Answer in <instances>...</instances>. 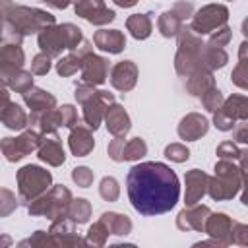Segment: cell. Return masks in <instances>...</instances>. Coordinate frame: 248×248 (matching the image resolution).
<instances>
[{
	"label": "cell",
	"instance_id": "obj_15",
	"mask_svg": "<svg viewBox=\"0 0 248 248\" xmlns=\"http://www.w3.org/2000/svg\"><path fill=\"white\" fill-rule=\"evenodd\" d=\"M21 95H23V103L31 108V114L27 116L29 118V124H33L43 112H46V110H50V108L56 107V97L52 93L41 89V87H35L33 85L31 89H27Z\"/></svg>",
	"mask_w": 248,
	"mask_h": 248
},
{
	"label": "cell",
	"instance_id": "obj_4",
	"mask_svg": "<svg viewBox=\"0 0 248 248\" xmlns=\"http://www.w3.org/2000/svg\"><path fill=\"white\" fill-rule=\"evenodd\" d=\"M178 39V48L174 54V70L178 76L188 78L192 72L202 70V48H203V41L202 35L194 33L190 25H182L180 31L176 33Z\"/></svg>",
	"mask_w": 248,
	"mask_h": 248
},
{
	"label": "cell",
	"instance_id": "obj_53",
	"mask_svg": "<svg viewBox=\"0 0 248 248\" xmlns=\"http://www.w3.org/2000/svg\"><path fill=\"white\" fill-rule=\"evenodd\" d=\"M46 6L54 8V10H66L70 4H74L76 0H43Z\"/></svg>",
	"mask_w": 248,
	"mask_h": 248
},
{
	"label": "cell",
	"instance_id": "obj_55",
	"mask_svg": "<svg viewBox=\"0 0 248 248\" xmlns=\"http://www.w3.org/2000/svg\"><path fill=\"white\" fill-rule=\"evenodd\" d=\"M12 6H14V0H0V21H2L4 16L10 12Z\"/></svg>",
	"mask_w": 248,
	"mask_h": 248
},
{
	"label": "cell",
	"instance_id": "obj_11",
	"mask_svg": "<svg viewBox=\"0 0 248 248\" xmlns=\"http://www.w3.org/2000/svg\"><path fill=\"white\" fill-rule=\"evenodd\" d=\"M114 103V95L103 89H95L85 101H81V108H83V122L89 130H97L103 122L105 110L108 108V105Z\"/></svg>",
	"mask_w": 248,
	"mask_h": 248
},
{
	"label": "cell",
	"instance_id": "obj_51",
	"mask_svg": "<svg viewBox=\"0 0 248 248\" xmlns=\"http://www.w3.org/2000/svg\"><path fill=\"white\" fill-rule=\"evenodd\" d=\"M172 10L180 16V19H182L184 23H186V19L192 17V14H194V8H192L190 2H176V4L172 6Z\"/></svg>",
	"mask_w": 248,
	"mask_h": 248
},
{
	"label": "cell",
	"instance_id": "obj_46",
	"mask_svg": "<svg viewBox=\"0 0 248 248\" xmlns=\"http://www.w3.org/2000/svg\"><path fill=\"white\" fill-rule=\"evenodd\" d=\"M93 178H95V174H93V170L89 169V167H76V169H72V180L79 186V188H89L91 184H93Z\"/></svg>",
	"mask_w": 248,
	"mask_h": 248
},
{
	"label": "cell",
	"instance_id": "obj_38",
	"mask_svg": "<svg viewBox=\"0 0 248 248\" xmlns=\"http://www.w3.org/2000/svg\"><path fill=\"white\" fill-rule=\"evenodd\" d=\"M33 87V74L31 72H27V70H23V68H19L17 70V74L10 79V83H8V89H12V91H16V93H25L27 89H31Z\"/></svg>",
	"mask_w": 248,
	"mask_h": 248
},
{
	"label": "cell",
	"instance_id": "obj_20",
	"mask_svg": "<svg viewBox=\"0 0 248 248\" xmlns=\"http://www.w3.org/2000/svg\"><path fill=\"white\" fill-rule=\"evenodd\" d=\"M207 174L200 169H192L184 174V186H186V192H184V203L186 205H194L198 203L205 192H207Z\"/></svg>",
	"mask_w": 248,
	"mask_h": 248
},
{
	"label": "cell",
	"instance_id": "obj_48",
	"mask_svg": "<svg viewBox=\"0 0 248 248\" xmlns=\"http://www.w3.org/2000/svg\"><path fill=\"white\" fill-rule=\"evenodd\" d=\"M231 244L248 246V227L244 223H234L231 227Z\"/></svg>",
	"mask_w": 248,
	"mask_h": 248
},
{
	"label": "cell",
	"instance_id": "obj_16",
	"mask_svg": "<svg viewBox=\"0 0 248 248\" xmlns=\"http://www.w3.org/2000/svg\"><path fill=\"white\" fill-rule=\"evenodd\" d=\"M138 66L132 62V60H122V62H116L110 70V85L116 89V91H132L138 83Z\"/></svg>",
	"mask_w": 248,
	"mask_h": 248
},
{
	"label": "cell",
	"instance_id": "obj_5",
	"mask_svg": "<svg viewBox=\"0 0 248 248\" xmlns=\"http://www.w3.org/2000/svg\"><path fill=\"white\" fill-rule=\"evenodd\" d=\"M2 23L8 25L10 29H14L16 33H19L21 37H25V35H31V33H39L46 25H52L54 16L46 10H41V8L14 4L10 8V12L4 16Z\"/></svg>",
	"mask_w": 248,
	"mask_h": 248
},
{
	"label": "cell",
	"instance_id": "obj_13",
	"mask_svg": "<svg viewBox=\"0 0 248 248\" xmlns=\"http://www.w3.org/2000/svg\"><path fill=\"white\" fill-rule=\"evenodd\" d=\"M108 78V60L95 52L83 56L81 62V83L87 85H101Z\"/></svg>",
	"mask_w": 248,
	"mask_h": 248
},
{
	"label": "cell",
	"instance_id": "obj_7",
	"mask_svg": "<svg viewBox=\"0 0 248 248\" xmlns=\"http://www.w3.org/2000/svg\"><path fill=\"white\" fill-rule=\"evenodd\" d=\"M17 180V192L21 202H31L37 196L45 194L52 186V174L50 170L39 167V165H25L16 174Z\"/></svg>",
	"mask_w": 248,
	"mask_h": 248
},
{
	"label": "cell",
	"instance_id": "obj_35",
	"mask_svg": "<svg viewBox=\"0 0 248 248\" xmlns=\"http://www.w3.org/2000/svg\"><path fill=\"white\" fill-rule=\"evenodd\" d=\"M68 219H72L76 225H83L91 217V203L85 198H72V203L68 207Z\"/></svg>",
	"mask_w": 248,
	"mask_h": 248
},
{
	"label": "cell",
	"instance_id": "obj_49",
	"mask_svg": "<svg viewBox=\"0 0 248 248\" xmlns=\"http://www.w3.org/2000/svg\"><path fill=\"white\" fill-rule=\"evenodd\" d=\"M60 118H62V126L64 128H74L78 124V110L72 105H62L60 108Z\"/></svg>",
	"mask_w": 248,
	"mask_h": 248
},
{
	"label": "cell",
	"instance_id": "obj_23",
	"mask_svg": "<svg viewBox=\"0 0 248 248\" xmlns=\"http://www.w3.org/2000/svg\"><path fill=\"white\" fill-rule=\"evenodd\" d=\"M70 136H68V147L72 151V155L76 157H87L93 147H95V140H93V134L87 126L83 124H76L74 128H70Z\"/></svg>",
	"mask_w": 248,
	"mask_h": 248
},
{
	"label": "cell",
	"instance_id": "obj_28",
	"mask_svg": "<svg viewBox=\"0 0 248 248\" xmlns=\"http://www.w3.org/2000/svg\"><path fill=\"white\" fill-rule=\"evenodd\" d=\"M101 221L105 223V227L108 229V234H116V236H126L132 232V219L124 213H116V211H105L101 215Z\"/></svg>",
	"mask_w": 248,
	"mask_h": 248
},
{
	"label": "cell",
	"instance_id": "obj_24",
	"mask_svg": "<svg viewBox=\"0 0 248 248\" xmlns=\"http://www.w3.org/2000/svg\"><path fill=\"white\" fill-rule=\"evenodd\" d=\"M93 52V46L89 41H81L79 46L76 50H72L70 54L62 56L58 62H56V74L62 76V78H68V76H74L78 70H81V62H83V56Z\"/></svg>",
	"mask_w": 248,
	"mask_h": 248
},
{
	"label": "cell",
	"instance_id": "obj_8",
	"mask_svg": "<svg viewBox=\"0 0 248 248\" xmlns=\"http://www.w3.org/2000/svg\"><path fill=\"white\" fill-rule=\"evenodd\" d=\"M248 118V99L244 95H231L223 99V105L213 112V126L221 132H231L236 122Z\"/></svg>",
	"mask_w": 248,
	"mask_h": 248
},
{
	"label": "cell",
	"instance_id": "obj_50",
	"mask_svg": "<svg viewBox=\"0 0 248 248\" xmlns=\"http://www.w3.org/2000/svg\"><path fill=\"white\" fill-rule=\"evenodd\" d=\"M124 136H114V140H110L107 151H108V157L114 161V163H122V149H124Z\"/></svg>",
	"mask_w": 248,
	"mask_h": 248
},
{
	"label": "cell",
	"instance_id": "obj_26",
	"mask_svg": "<svg viewBox=\"0 0 248 248\" xmlns=\"http://www.w3.org/2000/svg\"><path fill=\"white\" fill-rule=\"evenodd\" d=\"M0 122L8 128V130H23L29 126V118H27V112L14 101L6 103L2 108H0Z\"/></svg>",
	"mask_w": 248,
	"mask_h": 248
},
{
	"label": "cell",
	"instance_id": "obj_52",
	"mask_svg": "<svg viewBox=\"0 0 248 248\" xmlns=\"http://www.w3.org/2000/svg\"><path fill=\"white\" fill-rule=\"evenodd\" d=\"M232 132H234V140H236L238 143H248V126H246V124L234 126Z\"/></svg>",
	"mask_w": 248,
	"mask_h": 248
},
{
	"label": "cell",
	"instance_id": "obj_31",
	"mask_svg": "<svg viewBox=\"0 0 248 248\" xmlns=\"http://www.w3.org/2000/svg\"><path fill=\"white\" fill-rule=\"evenodd\" d=\"M182 25H184V21L180 19V16H178L172 8L167 10V12H163V14L159 16V19H157V29H159V33H161L163 37H167V39L176 37V33L180 31Z\"/></svg>",
	"mask_w": 248,
	"mask_h": 248
},
{
	"label": "cell",
	"instance_id": "obj_43",
	"mask_svg": "<svg viewBox=\"0 0 248 248\" xmlns=\"http://www.w3.org/2000/svg\"><path fill=\"white\" fill-rule=\"evenodd\" d=\"M19 246H56V240L48 231H35L29 238L21 240Z\"/></svg>",
	"mask_w": 248,
	"mask_h": 248
},
{
	"label": "cell",
	"instance_id": "obj_45",
	"mask_svg": "<svg viewBox=\"0 0 248 248\" xmlns=\"http://www.w3.org/2000/svg\"><path fill=\"white\" fill-rule=\"evenodd\" d=\"M165 157L172 163H184L190 159V149L184 143H169L165 147Z\"/></svg>",
	"mask_w": 248,
	"mask_h": 248
},
{
	"label": "cell",
	"instance_id": "obj_37",
	"mask_svg": "<svg viewBox=\"0 0 248 248\" xmlns=\"http://www.w3.org/2000/svg\"><path fill=\"white\" fill-rule=\"evenodd\" d=\"M107 238H108V229L105 227V223H103L101 219L95 221V223L87 229V234H85L87 246H105V244H107Z\"/></svg>",
	"mask_w": 248,
	"mask_h": 248
},
{
	"label": "cell",
	"instance_id": "obj_25",
	"mask_svg": "<svg viewBox=\"0 0 248 248\" xmlns=\"http://www.w3.org/2000/svg\"><path fill=\"white\" fill-rule=\"evenodd\" d=\"M93 45L108 54H118L126 48V37L120 29H99L93 35Z\"/></svg>",
	"mask_w": 248,
	"mask_h": 248
},
{
	"label": "cell",
	"instance_id": "obj_42",
	"mask_svg": "<svg viewBox=\"0 0 248 248\" xmlns=\"http://www.w3.org/2000/svg\"><path fill=\"white\" fill-rule=\"evenodd\" d=\"M246 149H240L234 141H221L219 145H217V157L219 159H227V161H238L240 157H242V153H244Z\"/></svg>",
	"mask_w": 248,
	"mask_h": 248
},
{
	"label": "cell",
	"instance_id": "obj_21",
	"mask_svg": "<svg viewBox=\"0 0 248 248\" xmlns=\"http://www.w3.org/2000/svg\"><path fill=\"white\" fill-rule=\"evenodd\" d=\"M105 126L112 136H126L132 128V120L130 114L126 112V108L118 103H110L108 108L105 110Z\"/></svg>",
	"mask_w": 248,
	"mask_h": 248
},
{
	"label": "cell",
	"instance_id": "obj_47",
	"mask_svg": "<svg viewBox=\"0 0 248 248\" xmlns=\"http://www.w3.org/2000/svg\"><path fill=\"white\" fill-rule=\"evenodd\" d=\"M48 70H50V56L45 54V52L35 54L33 60H31V74L45 76V74H48Z\"/></svg>",
	"mask_w": 248,
	"mask_h": 248
},
{
	"label": "cell",
	"instance_id": "obj_32",
	"mask_svg": "<svg viewBox=\"0 0 248 248\" xmlns=\"http://www.w3.org/2000/svg\"><path fill=\"white\" fill-rule=\"evenodd\" d=\"M0 64L23 68V64H25V52H23L21 45L2 41L0 43Z\"/></svg>",
	"mask_w": 248,
	"mask_h": 248
},
{
	"label": "cell",
	"instance_id": "obj_54",
	"mask_svg": "<svg viewBox=\"0 0 248 248\" xmlns=\"http://www.w3.org/2000/svg\"><path fill=\"white\" fill-rule=\"evenodd\" d=\"M12 99H10V89H8V85H4L2 81H0V108L6 105V103H10Z\"/></svg>",
	"mask_w": 248,
	"mask_h": 248
},
{
	"label": "cell",
	"instance_id": "obj_17",
	"mask_svg": "<svg viewBox=\"0 0 248 248\" xmlns=\"http://www.w3.org/2000/svg\"><path fill=\"white\" fill-rule=\"evenodd\" d=\"M211 209L207 205H186L178 215H176V227L180 231H198L203 232V225Z\"/></svg>",
	"mask_w": 248,
	"mask_h": 248
},
{
	"label": "cell",
	"instance_id": "obj_10",
	"mask_svg": "<svg viewBox=\"0 0 248 248\" xmlns=\"http://www.w3.org/2000/svg\"><path fill=\"white\" fill-rule=\"evenodd\" d=\"M229 21V8L223 4H207L200 8L196 14H192V31L198 35H209L221 25H227Z\"/></svg>",
	"mask_w": 248,
	"mask_h": 248
},
{
	"label": "cell",
	"instance_id": "obj_9",
	"mask_svg": "<svg viewBox=\"0 0 248 248\" xmlns=\"http://www.w3.org/2000/svg\"><path fill=\"white\" fill-rule=\"evenodd\" d=\"M41 132L33 128H23V132L17 138H2L0 140V151L6 157V161L16 163L27 157L31 151H35L41 143Z\"/></svg>",
	"mask_w": 248,
	"mask_h": 248
},
{
	"label": "cell",
	"instance_id": "obj_27",
	"mask_svg": "<svg viewBox=\"0 0 248 248\" xmlns=\"http://www.w3.org/2000/svg\"><path fill=\"white\" fill-rule=\"evenodd\" d=\"M211 87H215V78H213V72L205 70V68L192 72L188 76V79H186V89L194 97H200L202 93H205Z\"/></svg>",
	"mask_w": 248,
	"mask_h": 248
},
{
	"label": "cell",
	"instance_id": "obj_44",
	"mask_svg": "<svg viewBox=\"0 0 248 248\" xmlns=\"http://www.w3.org/2000/svg\"><path fill=\"white\" fill-rule=\"evenodd\" d=\"M17 207V198L12 190L0 188V217H8L16 211Z\"/></svg>",
	"mask_w": 248,
	"mask_h": 248
},
{
	"label": "cell",
	"instance_id": "obj_41",
	"mask_svg": "<svg viewBox=\"0 0 248 248\" xmlns=\"http://www.w3.org/2000/svg\"><path fill=\"white\" fill-rule=\"evenodd\" d=\"M200 99H202V105H203V108L207 110V112H215L221 105H223V93L217 89V87H211V89H207L205 93H202L200 95Z\"/></svg>",
	"mask_w": 248,
	"mask_h": 248
},
{
	"label": "cell",
	"instance_id": "obj_18",
	"mask_svg": "<svg viewBox=\"0 0 248 248\" xmlns=\"http://www.w3.org/2000/svg\"><path fill=\"white\" fill-rule=\"evenodd\" d=\"M231 227H232V219L227 213H209L203 225V232L209 238H215L221 246H229L231 244Z\"/></svg>",
	"mask_w": 248,
	"mask_h": 248
},
{
	"label": "cell",
	"instance_id": "obj_39",
	"mask_svg": "<svg viewBox=\"0 0 248 248\" xmlns=\"http://www.w3.org/2000/svg\"><path fill=\"white\" fill-rule=\"evenodd\" d=\"M99 194L105 202H116L120 196V186L118 180L114 176H103L101 184H99Z\"/></svg>",
	"mask_w": 248,
	"mask_h": 248
},
{
	"label": "cell",
	"instance_id": "obj_1",
	"mask_svg": "<svg viewBox=\"0 0 248 248\" xmlns=\"http://www.w3.org/2000/svg\"><path fill=\"white\" fill-rule=\"evenodd\" d=\"M126 190L132 207L145 217L170 211L180 198V182L176 172L157 161L138 163L128 170Z\"/></svg>",
	"mask_w": 248,
	"mask_h": 248
},
{
	"label": "cell",
	"instance_id": "obj_57",
	"mask_svg": "<svg viewBox=\"0 0 248 248\" xmlns=\"http://www.w3.org/2000/svg\"><path fill=\"white\" fill-rule=\"evenodd\" d=\"M12 244V238L10 236H0V248L2 246H10Z\"/></svg>",
	"mask_w": 248,
	"mask_h": 248
},
{
	"label": "cell",
	"instance_id": "obj_30",
	"mask_svg": "<svg viewBox=\"0 0 248 248\" xmlns=\"http://www.w3.org/2000/svg\"><path fill=\"white\" fill-rule=\"evenodd\" d=\"M229 62V54L225 48H215V46H209L207 43H203V48H202V64L205 70H219V68H225Z\"/></svg>",
	"mask_w": 248,
	"mask_h": 248
},
{
	"label": "cell",
	"instance_id": "obj_14",
	"mask_svg": "<svg viewBox=\"0 0 248 248\" xmlns=\"http://www.w3.org/2000/svg\"><path fill=\"white\" fill-rule=\"evenodd\" d=\"M48 232L54 236L56 240V246H62V248H76V246H87L85 238H81L78 232H76V223L68 217H60V219H54L50 223V229Z\"/></svg>",
	"mask_w": 248,
	"mask_h": 248
},
{
	"label": "cell",
	"instance_id": "obj_2",
	"mask_svg": "<svg viewBox=\"0 0 248 248\" xmlns=\"http://www.w3.org/2000/svg\"><path fill=\"white\" fill-rule=\"evenodd\" d=\"M213 170L215 174L207 178L205 194H209V198L215 202H225L238 196V192L244 188L246 170L234 165V161H227V159H219Z\"/></svg>",
	"mask_w": 248,
	"mask_h": 248
},
{
	"label": "cell",
	"instance_id": "obj_6",
	"mask_svg": "<svg viewBox=\"0 0 248 248\" xmlns=\"http://www.w3.org/2000/svg\"><path fill=\"white\" fill-rule=\"evenodd\" d=\"M72 203V192L64 184H54L50 186L45 194L37 196L35 200L27 202V213L29 215H43L50 221L66 217L68 207Z\"/></svg>",
	"mask_w": 248,
	"mask_h": 248
},
{
	"label": "cell",
	"instance_id": "obj_12",
	"mask_svg": "<svg viewBox=\"0 0 248 248\" xmlns=\"http://www.w3.org/2000/svg\"><path fill=\"white\" fill-rule=\"evenodd\" d=\"M74 12L93 25H107L116 17V14L105 6V0H76Z\"/></svg>",
	"mask_w": 248,
	"mask_h": 248
},
{
	"label": "cell",
	"instance_id": "obj_40",
	"mask_svg": "<svg viewBox=\"0 0 248 248\" xmlns=\"http://www.w3.org/2000/svg\"><path fill=\"white\" fill-rule=\"evenodd\" d=\"M232 39V29L229 25H221L217 27L215 31L209 33V39H207V45L209 46H215V48H225Z\"/></svg>",
	"mask_w": 248,
	"mask_h": 248
},
{
	"label": "cell",
	"instance_id": "obj_33",
	"mask_svg": "<svg viewBox=\"0 0 248 248\" xmlns=\"http://www.w3.org/2000/svg\"><path fill=\"white\" fill-rule=\"evenodd\" d=\"M246 50H248V43L244 41L240 45V52H238V64L234 66L231 79L236 87L240 89H248V60H246Z\"/></svg>",
	"mask_w": 248,
	"mask_h": 248
},
{
	"label": "cell",
	"instance_id": "obj_29",
	"mask_svg": "<svg viewBox=\"0 0 248 248\" xmlns=\"http://www.w3.org/2000/svg\"><path fill=\"white\" fill-rule=\"evenodd\" d=\"M126 29L130 31V35L138 41H143L151 35L153 31V23H151V17L149 14H132L128 19H126Z\"/></svg>",
	"mask_w": 248,
	"mask_h": 248
},
{
	"label": "cell",
	"instance_id": "obj_36",
	"mask_svg": "<svg viewBox=\"0 0 248 248\" xmlns=\"http://www.w3.org/2000/svg\"><path fill=\"white\" fill-rule=\"evenodd\" d=\"M145 155H147V143L141 138H132L124 143L122 161H140Z\"/></svg>",
	"mask_w": 248,
	"mask_h": 248
},
{
	"label": "cell",
	"instance_id": "obj_56",
	"mask_svg": "<svg viewBox=\"0 0 248 248\" xmlns=\"http://www.w3.org/2000/svg\"><path fill=\"white\" fill-rule=\"evenodd\" d=\"M116 6H120V8H132V6H136L138 4V0H112Z\"/></svg>",
	"mask_w": 248,
	"mask_h": 248
},
{
	"label": "cell",
	"instance_id": "obj_3",
	"mask_svg": "<svg viewBox=\"0 0 248 248\" xmlns=\"http://www.w3.org/2000/svg\"><path fill=\"white\" fill-rule=\"evenodd\" d=\"M83 41L81 29L74 23H62V25H46L39 31L37 43L41 52L48 54L50 58L60 56L62 50H76L79 43Z\"/></svg>",
	"mask_w": 248,
	"mask_h": 248
},
{
	"label": "cell",
	"instance_id": "obj_19",
	"mask_svg": "<svg viewBox=\"0 0 248 248\" xmlns=\"http://www.w3.org/2000/svg\"><path fill=\"white\" fill-rule=\"evenodd\" d=\"M207 130H209V122L200 112H188L186 116H182L176 128L180 140H186V141H198L202 136L207 134Z\"/></svg>",
	"mask_w": 248,
	"mask_h": 248
},
{
	"label": "cell",
	"instance_id": "obj_34",
	"mask_svg": "<svg viewBox=\"0 0 248 248\" xmlns=\"http://www.w3.org/2000/svg\"><path fill=\"white\" fill-rule=\"evenodd\" d=\"M33 124H37L41 136H48V134H56V130L62 126V118H60V110L54 107L46 112H43Z\"/></svg>",
	"mask_w": 248,
	"mask_h": 248
},
{
	"label": "cell",
	"instance_id": "obj_58",
	"mask_svg": "<svg viewBox=\"0 0 248 248\" xmlns=\"http://www.w3.org/2000/svg\"><path fill=\"white\" fill-rule=\"evenodd\" d=\"M0 35H2V21H0Z\"/></svg>",
	"mask_w": 248,
	"mask_h": 248
},
{
	"label": "cell",
	"instance_id": "obj_22",
	"mask_svg": "<svg viewBox=\"0 0 248 248\" xmlns=\"http://www.w3.org/2000/svg\"><path fill=\"white\" fill-rule=\"evenodd\" d=\"M37 153H39L37 157H39L43 163L50 165V167H60V165H64V161H66L64 147H62V143H60V140L56 138V134L43 136V138H41V143H39V147H37Z\"/></svg>",
	"mask_w": 248,
	"mask_h": 248
}]
</instances>
